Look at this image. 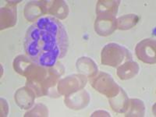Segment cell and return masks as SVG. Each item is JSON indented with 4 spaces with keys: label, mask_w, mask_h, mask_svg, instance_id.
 <instances>
[{
    "label": "cell",
    "mask_w": 156,
    "mask_h": 117,
    "mask_svg": "<svg viewBox=\"0 0 156 117\" xmlns=\"http://www.w3.org/2000/svg\"><path fill=\"white\" fill-rule=\"evenodd\" d=\"M139 17L136 14H128L116 20V27L119 30H128L137 23Z\"/></svg>",
    "instance_id": "cell-15"
},
{
    "label": "cell",
    "mask_w": 156,
    "mask_h": 117,
    "mask_svg": "<svg viewBox=\"0 0 156 117\" xmlns=\"http://www.w3.org/2000/svg\"><path fill=\"white\" fill-rule=\"evenodd\" d=\"M109 104L116 112H126L129 105V99L122 88H119V93L112 98H109Z\"/></svg>",
    "instance_id": "cell-8"
},
{
    "label": "cell",
    "mask_w": 156,
    "mask_h": 117,
    "mask_svg": "<svg viewBox=\"0 0 156 117\" xmlns=\"http://www.w3.org/2000/svg\"><path fill=\"white\" fill-rule=\"evenodd\" d=\"M139 65L133 60H129L118 66L117 75L121 80H129L139 73Z\"/></svg>",
    "instance_id": "cell-11"
},
{
    "label": "cell",
    "mask_w": 156,
    "mask_h": 117,
    "mask_svg": "<svg viewBox=\"0 0 156 117\" xmlns=\"http://www.w3.org/2000/svg\"><path fill=\"white\" fill-rule=\"evenodd\" d=\"M129 60H132L130 51L119 44L109 43L101 50V62L105 66L118 67Z\"/></svg>",
    "instance_id": "cell-2"
},
{
    "label": "cell",
    "mask_w": 156,
    "mask_h": 117,
    "mask_svg": "<svg viewBox=\"0 0 156 117\" xmlns=\"http://www.w3.org/2000/svg\"><path fill=\"white\" fill-rule=\"evenodd\" d=\"M87 78L84 75H71L58 82V90L59 94L69 95L85 87Z\"/></svg>",
    "instance_id": "cell-5"
},
{
    "label": "cell",
    "mask_w": 156,
    "mask_h": 117,
    "mask_svg": "<svg viewBox=\"0 0 156 117\" xmlns=\"http://www.w3.org/2000/svg\"><path fill=\"white\" fill-rule=\"evenodd\" d=\"M48 7V12L59 19H64L68 15V6L64 1H53Z\"/></svg>",
    "instance_id": "cell-13"
},
{
    "label": "cell",
    "mask_w": 156,
    "mask_h": 117,
    "mask_svg": "<svg viewBox=\"0 0 156 117\" xmlns=\"http://www.w3.org/2000/svg\"><path fill=\"white\" fill-rule=\"evenodd\" d=\"M47 2H30L26 5L24 10L25 17L27 20L33 21L41 14L47 12Z\"/></svg>",
    "instance_id": "cell-10"
},
{
    "label": "cell",
    "mask_w": 156,
    "mask_h": 117,
    "mask_svg": "<svg viewBox=\"0 0 156 117\" xmlns=\"http://www.w3.org/2000/svg\"><path fill=\"white\" fill-rule=\"evenodd\" d=\"M16 23V8L8 5L1 9V29L14 26Z\"/></svg>",
    "instance_id": "cell-12"
},
{
    "label": "cell",
    "mask_w": 156,
    "mask_h": 117,
    "mask_svg": "<svg viewBox=\"0 0 156 117\" xmlns=\"http://www.w3.org/2000/svg\"><path fill=\"white\" fill-rule=\"evenodd\" d=\"M34 98H35V96H34L33 91L31 90L25 88V87L20 89L16 93V94H15V100L16 101L20 107H21L24 99H27L28 102L30 104V105H32Z\"/></svg>",
    "instance_id": "cell-17"
},
{
    "label": "cell",
    "mask_w": 156,
    "mask_h": 117,
    "mask_svg": "<svg viewBox=\"0 0 156 117\" xmlns=\"http://www.w3.org/2000/svg\"><path fill=\"white\" fill-rule=\"evenodd\" d=\"M91 85L96 90L108 98L116 95L120 88L112 76L108 73L102 72L99 73L98 76H94V80L91 81Z\"/></svg>",
    "instance_id": "cell-3"
},
{
    "label": "cell",
    "mask_w": 156,
    "mask_h": 117,
    "mask_svg": "<svg viewBox=\"0 0 156 117\" xmlns=\"http://www.w3.org/2000/svg\"><path fill=\"white\" fill-rule=\"evenodd\" d=\"M115 13L110 12H101L97 13L94 30L98 34L101 36H108L112 34L116 27Z\"/></svg>",
    "instance_id": "cell-4"
},
{
    "label": "cell",
    "mask_w": 156,
    "mask_h": 117,
    "mask_svg": "<svg viewBox=\"0 0 156 117\" xmlns=\"http://www.w3.org/2000/svg\"><path fill=\"white\" fill-rule=\"evenodd\" d=\"M76 69L87 77H94L98 73V66L95 62L88 57H81L76 61Z\"/></svg>",
    "instance_id": "cell-9"
},
{
    "label": "cell",
    "mask_w": 156,
    "mask_h": 117,
    "mask_svg": "<svg viewBox=\"0 0 156 117\" xmlns=\"http://www.w3.org/2000/svg\"><path fill=\"white\" fill-rule=\"evenodd\" d=\"M119 1H98L96 7V12H110L117 13Z\"/></svg>",
    "instance_id": "cell-16"
},
{
    "label": "cell",
    "mask_w": 156,
    "mask_h": 117,
    "mask_svg": "<svg viewBox=\"0 0 156 117\" xmlns=\"http://www.w3.org/2000/svg\"><path fill=\"white\" fill-rule=\"evenodd\" d=\"M155 50V40L147 38L144 39L136 44L135 52L136 57L144 63L154 64L156 62Z\"/></svg>",
    "instance_id": "cell-6"
},
{
    "label": "cell",
    "mask_w": 156,
    "mask_h": 117,
    "mask_svg": "<svg viewBox=\"0 0 156 117\" xmlns=\"http://www.w3.org/2000/svg\"><path fill=\"white\" fill-rule=\"evenodd\" d=\"M145 107L144 102L139 99H130L128 109L125 112L126 116H144Z\"/></svg>",
    "instance_id": "cell-14"
},
{
    "label": "cell",
    "mask_w": 156,
    "mask_h": 117,
    "mask_svg": "<svg viewBox=\"0 0 156 117\" xmlns=\"http://www.w3.org/2000/svg\"><path fill=\"white\" fill-rule=\"evenodd\" d=\"M89 101L90 95L85 90L83 89L66 95L65 98V104L66 106L72 109H82L88 105Z\"/></svg>",
    "instance_id": "cell-7"
},
{
    "label": "cell",
    "mask_w": 156,
    "mask_h": 117,
    "mask_svg": "<svg viewBox=\"0 0 156 117\" xmlns=\"http://www.w3.org/2000/svg\"><path fill=\"white\" fill-rule=\"evenodd\" d=\"M69 46L67 32L62 23L53 16H44L28 28L24 49L27 57L44 68L52 67L66 55Z\"/></svg>",
    "instance_id": "cell-1"
}]
</instances>
